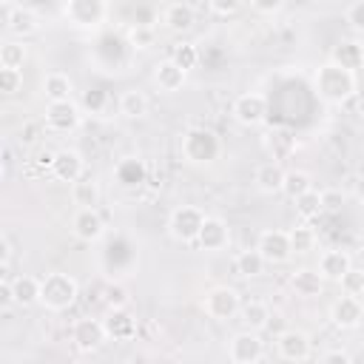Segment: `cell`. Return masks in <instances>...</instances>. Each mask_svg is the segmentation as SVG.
<instances>
[{
	"mask_svg": "<svg viewBox=\"0 0 364 364\" xmlns=\"http://www.w3.org/2000/svg\"><path fill=\"white\" fill-rule=\"evenodd\" d=\"M313 91L327 105H344L358 91V74H350L327 60L313 71Z\"/></svg>",
	"mask_w": 364,
	"mask_h": 364,
	"instance_id": "cell-1",
	"label": "cell"
},
{
	"mask_svg": "<svg viewBox=\"0 0 364 364\" xmlns=\"http://www.w3.org/2000/svg\"><path fill=\"white\" fill-rule=\"evenodd\" d=\"M80 296V284L71 273L63 270H51L46 276H40V304L48 313H65L74 307Z\"/></svg>",
	"mask_w": 364,
	"mask_h": 364,
	"instance_id": "cell-2",
	"label": "cell"
},
{
	"mask_svg": "<svg viewBox=\"0 0 364 364\" xmlns=\"http://www.w3.org/2000/svg\"><path fill=\"white\" fill-rule=\"evenodd\" d=\"M182 159L191 165H210L222 154V139L210 128H188L179 142Z\"/></svg>",
	"mask_w": 364,
	"mask_h": 364,
	"instance_id": "cell-3",
	"label": "cell"
},
{
	"mask_svg": "<svg viewBox=\"0 0 364 364\" xmlns=\"http://www.w3.org/2000/svg\"><path fill=\"white\" fill-rule=\"evenodd\" d=\"M205 219H208V213L202 208H196V205H176L171 210V216H168V233L179 245H196Z\"/></svg>",
	"mask_w": 364,
	"mask_h": 364,
	"instance_id": "cell-4",
	"label": "cell"
},
{
	"mask_svg": "<svg viewBox=\"0 0 364 364\" xmlns=\"http://www.w3.org/2000/svg\"><path fill=\"white\" fill-rule=\"evenodd\" d=\"M108 11H111V6L105 0H68L60 9V14H63V20L68 26L88 28V31L91 28H100L108 20Z\"/></svg>",
	"mask_w": 364,
	"mask_h": 364,
	"instance_id": "cell-5",
	"label": "cell"
},
{
	"mask_svg": "<svg viewBox=\"0 0 364 364\" xmlns=\"http://www.w3.org/2000/svg\"><path fill=\"white\" fill-rule=\"evenodd\" d=\"M202 310H205V316L213 318V321H230V318H236L239 310H242V296H239L236 287L216 284V287H210V290L205 293Z\"/></svg>",
	"mask_w": 364,
	"mask_h": 364,
	"instance_id": "cell-6",
	"label": "cell"
},
{
	"mask_svg": "<svg viewBox=\"0 0 364 364\" xmlns=\"http://www.w3.org/2000/svg\"><path fill=\"white\" fill-rule=\"evenodd\" d=\"M230 114H233V119H236L239 125L256 128V125H262V122L267 119L270 102H267V97H264L262 91H245V94H239V97L233 100Z\"/></svg>",
	"mask_w": 364,
	"mask_h": 364,
	"instance_id": "cell-7",
	"label": "cell"
},
{
	"mask_svg": "<svg viewBox=\"0 0 364 364\" xmlns=\"http://www.w3.org/2000/svg\"><path fill=\"white\" fill-rule=\"evenodd\" d=\"M228 358L233 364H259L264 358V341L253 330H239L228 341Z\"/></svg>",
	"mask_w": 364,
	"mask_h": 364,
	"instance_id": "cell-8",
	"label": "cell"
},
{
	"mask_svg": "<svg viewBox=\"0 0 364 364\" xmlns=\"http://www.w3.org/2000/svg\"><path fill=\"white\" fill-rule=\"evenodd\" d=\"M256 250L264 256L267 264H287L293 259V247H290V230H279V228H267L259 233Z\"/></svg>",
	"mask_w": 364,
	"mask_h": 364,
	"instance_id": "cell-9",
	"label": "cell"
},
{
	"mask_svg": "<svg viewBox=\"0 0 364 364\" xmlns=\"http://www.w3.org/2000/svg\"><path fill=\"white\" fill-rule=\"evenodd\" d=\"M276 353H279V358H284L287 364H301V361L310 358L313 341H310V336H307L304 330L287 327V330H282V333L276 336Z\"/></svg>",
	"mask_w": 364,
	"mask_h": 364,
	"instance_id": "cell-10",
	"label": "cell"
},
{
	"mask_svg": "<svg viewBox=\"0 0 364 364\" xmlns=\"http://www.w3.org/2000/svg\"><path fill=\"white\" fill-rule=\"evenodd\" d=\"M71 341L80 353H97L105 341H108V333H105V324L102 318H91V316H82L71 324Z\"/></svg>",
	"mask_w": 364,
	"mask_h": 364,
	"instance_id": "cell-11",
	"label": "cell"
},
{
	"mask_svg": "<svg viewBox=\"0 0 364 364\" xmlns=\"http://www.w3.org/2000/svg\"><path fill=\"white\" fill-rule=\"evenodd\" d=\"M82 108L71 100V102H48L46 105V128L54 134H71L82 125Z\"/></svg>",
	"mask_w": 364,
	"mask_h": 364,
	"instance_id": "cell-12",
	"label": "cell"
},
{
	"mask_svg": "<svg viewBox=\"0 0 364 364\" xmlns=\"http://www.w3.org/2000/svg\"><path fill=\"white\" fill-rule=\"evenodd\" d=\"M71 233L85 242V245H94L105 236V219L97 208H77L74 216H71Z\"/></svg>",
	"mask_w": 364,
	"mask_h": 364,
	"instance_id": "cell-13",
	"label": "cell"
},
{
	"mask_svg": "<svg viewBox=\"0 0 364 364\" xmlns=\"http://www.w3.org/2000/svg\"><path fill=\"white\" fill-rule=\"evenodd\" d=\"M330 321L338 330H355L364 321V301L355 296H336L330 304Z\"/></svg>",
	"mask_w": 364,
	"mask_h": 364,
	"instance_id": "cell-14",
	"label": "cell"
},
{
	"mask_svg": "<svg viewBox=\"0 0 364 364\" xmlns=\"http://www.w3.org/2000/svg\"><path fill=\"white\" fill-rule=\"evenodd\" d=\"M51 176L57 182H80L85 176V159L77 148H60L54 151V165H51Z\"/></svg>",
	"mask_w": 364,
	"mask_h": 364,
	"instance_id": "cell-15",
	"label": "cell"
},
{
	"mask_svg": "<svg viewBox=\"0 0 364 364\" xmlns=\"http://www.w3.org/2000/svg\"><path fill=\"white\" fill-rule=\"evenodd\" d=\"M333 65L350 71V74H358L364 68V43L361 40H353V37H344L333 46L330 57H327Z\"/></svg>",
	"mask_w": 364,
	"mask_h": 364,
	"instance_id": "cell-16",
	"label": "cell"
},
{
	"mask_svg": "<svg viewBox=\"0 0 364 364\" xmlns=\"http://www.w3.org/2000/svg\"><path fill=\"white\" fill-rule=\"evenodd\" d=\"M230 245V228L222 216H208L202 230H199V239H196V247L199 250H208V253H219Z\"/></svg>",
	"mask_w": 364,
	"mask_h": 364,
	"instance_id": "cell-17",
	"label": "cell"
},
{
	"mask_svg": "<svg viewBox=\"0 0 364 364\" xmlns=\"http://www.w3.org/2000/svg\"><path fill=\"white\" fill-rule=\"evenodd\" d=\"M114 182L125 191H136L148 182V165L145 159L139 156H122L117 165H114Z\"/></svg>",
	"mask_w": 364,
	"mask_h": 364,
	"instance_id": "cell-18",
	"label": "cell"
},
{
	"mask_svg": "<svg viewBox=\"0 0 364 364\" xmlns=\"http://www.w3.org/2000/svg\"><path fill=\"white\" fill-rule=\"evenodd\" d=\"M185 80H188V71H182L171 57H165V60H159V63L154 65V85H156L162 94H176V91H182Z\"/></svg>",
	"mask_w": 364,
	"mask_h": 364,
	"instance_id": "cell-19",
	"label": "cell"
},
{
	"mask_svg": "<svg viewBox=\"0 0 364 364\" xmlns=\"http://www.w3.org/2000/svg\"><path fill=\"white\" fill-rule=\"evenodd\" d=\"M102 324H105V333L111 341H131V338H136V330H139L131 310H108Z\"/></svg>",
	"mask_w": 364,
	"mask_h": 364,
	"instance_id": "cell-20",
	"label": "cell"
},
{
	"mask_svg": "<svg viewBox=\"0 0 364 364\" xmlns=\"http://www.w3.org/2000/svg\"><path fill=\"white\" fill-rule=\"evenodd\" d=\"M353 267V259H350V253L347 250H341V247H330V250H324L321 253V259H318V273H321V279L324 282H341L344 279V273Z\"/></svg>",
	"mask_w": 364,
	"mask_h": 364,
	"instance_id": "cell-21",
	"label": "cell"
},
{
	"mask_svg": "<svg viewBox=\"0 0 364 364\" xmlns=\"http://www.w3.org/2000/svg\"><path fill=\"white\" fill-rule=\"evenodd\" d=\"M134 262H136V247L125 236H117L108 242V247H105V267L108 270L122 273V270L134 267Z\"/></svg>",
	"mask_w": 364,
	"mask_h": 364,
	"instance_id": "cell-22",
	"label": "cell"
},
{
	"mask_svg": "<svg viewBox=\"0 0 364 364\" xmlns=\"http://www.w3.org/2000/svg\"><path fill=\"white\" fill-rule=\"evenodd\" d=\"M162 23L173 34L191 31L193 23H196V6H191V3H168L162 9Z\"/></svg>",
	"mask_w": 364,
	"mask_h": 364,
	"instance_id": "cell-23",
	"label": "cell"
},
{
	"mask_svg": "<svg viewBox=\"0 0 364 364\" xmlns=\"http://www.w3.org/2000/svg\"><path fill=\"white\" fill-rule=\"evenodd\" d=\"M9 34L14 37V40H26V37H31V34H37L40 31V14H37V9H31V6H14V14H11V20H9Z\"/></svg>",
	"mask_w": 364,
	"mask_h": 364,
	"instance_id": "cell-24",
	"label": "cell"
},
{
	"mask_svg": "<svg viewBox=\"0 0 364 364\" xmlns=\"http://www.w3.org/2000/svg\"><path fill=\"white\" fill-rule=\"evenodd\" d=\"M43 94L48 102H71L74 100V80L65 71H48L43 77Z\"/></svg>",
	"mask_w": 364,
	"mask_h": 364,
	"instance_id": "cell-25",
	"label": "cell"
},
{
	"mask_svg": "<svg viewBox=\"0 0 364 364\" xmlns=\"http://www.w3.org/2000/svg\"><path fill=\"white\" fill-rule=\"evenodd\" d=\"M284 168L279 165V162H262L256 171H253V182H256V188L262 191V193H267V196H276V193H282V185H284Z\"/></svg>",
	"mask_w": 364,
	"mask_h": 364,
	"instance_id": "cell-26",
	"label": "cell"
},
{
	"mask_svg": "<svg viewBox=\"0 0 364 364\" xmlns=\"http://www.w3.org/2000/svg\"><path fill=\"white\" fill-rule=\"evenodd\" d=\"M290 287H293V293L301 296V299H316V296H321V290H324V279H321V273L313 270V267H299V270L290 273Z\"/></svg>",
	"mask_w": 364,
	"mask_h": 364,
	"instance_id": "cell-27",
	"label": "cell"
},
{
	"mask_svg": "<svg viewBox=\"0 0 364 364\" xmlns=\"http://www.w3.org/2000/svg\"><path fill=\"white\" fill-rule=\"evenodd\" d=\"M239 318L245 324V330H253V333H262L264 327H270V307L262 301V299H250V301H242V310H239Z\"/></svg>",
	"mask_w": 364,
	"mask_h": 364,
	"instance_id": "cell-28",
	"label": "cell"
},
{
	"mask_svg": "<svg viewBox=\"0 0 364 364\" xmlns=\"http://www.w3.org/2000/svg\"><path fill=\"white\" fill-rule=\"evenodd\" d=\"M11 293H14L17 307H34V304H40V279L20 273L11 279Z\"/></svg>",
	"mask_w": 364,
	"mask_h": 364,
	"instance_id": "cell-29",
	"label": "cell"
},
{
	"mask_svg": "<svg viewBox=\"0 0 364 364\" xmlns=\"http://www.w3.org/2000/svg\"><path fill=\"white\" fill-rule=\"evenodd\" d=\"M264 267H267V262L256 247L253 250H239L236 259H233V270L242 279H259L264 273Z\"/></svg>",
	"mask_w": 364,
	"mask_h": 364,
	"instance_id": "cell-30",
	"label": "cell"
},
{
	"mask_svg": "<svg viewBox=\"0 0 364 364\" xmlns=\"http://www.w3.org/2000/svg\"><path fill=\"white\" fill-rule=\"evenodd\" d=\"M117 108H119L122 117L139 119V117L148 114V97H145V91H139V88H125V91L119 94V100H117Z\"/></svg>",
	"mask_w": 364,
	"mask_h": 364,
	"instance_id": "cell-31",
	"label": "cell"
},
{
	"mask_svg": "<svg viewBox=\"0 0 364 364\" xmlns=\"http://www.w3.org/2000/svg\"><path fill=\"white\" fill-rule=\"evenodd\" d=\"M264 148H267V154H270V162H279V165H282V159H287V156L293 154L296 139H293L287 131L276 128V131H270V134L264 136Z\"/></svg>",
	"mask_w": 364,
	"mask_h": 364,
	"instance_id": "cell-32",
	"label": "cell"
},
{
	"mask_svg": "<svg viewBox=\"0 0 364 364\" xmlns=\"http://www.w3.org/2000/svg\"><path fill=\"white\" fill-rule=\"evenodd\" d=\"M26 57H28V48H26L23 40L9 37V40L0 43V68H17V71H23Z\"/></svg>",
	"mask_w": 364,
	"mask_h": 364,
	"instance_id": "cell-33",
	"label": "cell"
},
{
	"mask_svg": "<svg viewBox=\"0 0 364 364\" xmlns=\"http://www.w3.org/2000/svg\"><path fill=\"white\" fill-rule=\"evenodd\" d=\"M71 199L77 208H97L100 205V185L91 176H82L71 185Z\"/></svg>",
	"mask_w": 364,
	"mask_h": 364,
	"instance_id": "cell-34",
	"label": "cell"
},
{
	"mask_svg": "<svg viewBox=\"0 0 364 364\" xmlns=\"http://www.w3.org/2000/svg\"><path fill=\"white\" fill-rule=\"evenodd\" d=\"M316 242H318V236H316V230H313L307 222L290 228V247H293V256H307V253H313V250H316Z\"/></svg>",
	"mask_w": 364,
	"mask_h": 364,
	"instance_id": "cell-35",
	"label": "cell"
},
{
	"mask_svg": "<svg viewBox=\"0 0 364 364\" xmlns=\"http://www.w3.org/2000/svg\"><path fill=\"white\" fill-rule=\"evenodd\" d=\"M307 191H313V179H310V173L307 171H287L284 173V185H282V193L287 196V199H299V196H304Z\"/></svg>",
	"mask_w": 364,
	"mask_h": 364,
	"instance_id": "cell-36",
	"label": "cell"
},
{
	"mask_svg": "<svg viewBox=\"0 0 364 364\" xmlns=\"http://www.w3.org/2000/svg\"><path fill=\"white\" fill-rule=\"evenodd\" d=\"M296 213H299V219L301 222H313V219H318L321 213H324V202H321V191H307L304 196H299L296 199Z\"/></svg>",
	"mask_w": 364,
	"mask_h": 364,
	"instance_id": "cell-37",
	"label": "cell"
},
{
	"mask_svg": "<svg viewBox=\"0 0 364 364\" xmlns=\"http://www.w3.org/2000/svg\"><path fill=\"white\" fill-rule=\"evenodd\" d=\"M154 40H156V31H154L151 23H134V26L128 28V34H125L128 48H134V51H145V48H151Z\"/></svg>",
	"mask_w": 364,
	"mask_h": 364,
	"instance_id": "cell-38",
	"label": "cell"
},
{
	"mask_svg": "<svg viewBox=\"0 0 364 364\" xmlns=\"http://www.w3.org/2000/svg\"><path fill=\"white\" fill-rule=\"evenodd\" d=\"M102 301H105L108 310H128V304H131V293H128L125 284H119V282H108V284L102 287Z\"/></svg>",
	"mask_w": 364,
	"mask_h": 364,
	"instance_id": "cell-39",
	"label": "cell"
},
{
	"mask_svg": "<svg viewBox=\"0 0 364 364\" xmlns=\"http://www.w3.org/2000/svg\"><path fill=\"white\" fill-rule=\"evenodd\" d=\"M171 60L182 68V71H191L199 65V48L193 43H176L173 51H171Z\"/></svg>",
	"mask_w": 364,
	"mask_h": 364,
	"instance_id": "cell-40",
	"label": "cell"
},
{
	"mask_svg": "<svg viewBox=\"0 0 364 364\" xmlns=\"http://www.w3.org/2000/svg\"><path fill=\"white\" fill-rule=\"evenodd\" d=\"M105 102H108L105 88H88V91H82L80 108H82L85 114H102V111H105Z\"/></svg>",
	"mask_w": 364,
	"mask_h": 364,
	"instance_id": "cell-41",
	"label": "cell"
},
{
	"mask_svg": "<svg viewBox=\"0 0 364 364\" xmlns=\"http://www.w3.org/2000/svg\"><path fill=\"white\" fill-rule=\"evenodd\" d=\"M338 284H341V293H344V296L361 299V296H364V270H361V267H350Z\"/></svg>",
	"mask_w": 364,
	"mask_h": 364,
	"instance_id": "cell-42",
	"label": "cell"
},
{
	"mask_svg": "<svg viewBox=\"0 0 364 364\" xmlns=\"http://www.w3.org/2000/svg\"><path fill=\"white\" fill-rule=\"evenodd\" d=\"M23 88V71L17 68H0V91L6 97H14Z\"/></svg>",
	"mask_w": 364,
	"mask_h": 364,
	"instance_id": "cell-43",
	"label": "cell"
},
{
	"mask_svg": "<svg viewBox=\"0 0 364 364\" xmlns=\"http://www.w3.org/2000/svg\"><path fill=\"white\" fill-rule=\"evenodd\" d=\"M344 20H347V26H350L353 31L364 34V0L350 3V6L344 9Z\"/></svg>",
	"mask_w": 364,
	"mask_h": 364,
	"instance_id": "cell-44",
	"label": "cell"
},
{
	"mask_svg": "<svg viewBox=\"0 0 364 364\" xmlns=\"http://www.w3.org/2000/svg\"><path fill=\"white\" fill-rule=\"evenodd\" d=\"M208 11L216 14V17H233L242 11V3L239 0H210L208 3Z\"/></svg>",
	"mask_w": 364,
	"mask_h": 364,
	"instance_id": "cell-45",
	"label": "cell"
},
{
	"mask_svg": "<svg viewBox=\"0 0 364 364\" xmlns=\"http://www.w3.org/2000/svg\"><path fill=\"white\" fill-rule=\"evenodd\" d=\"M284 9L282 0H250V11L256 14H279Z\"/></svg>",
	"mask_w": 364,
	"mask_h": 364,
	"instance_id": "cell-46",
	"label": "cell"
},
{
	"mask_svg": "<svg viewBox=\"0 0 364 364\" xmlns=\"http://www.w3.org/2000/svg\"><path fill=\"white\" fill-rule=\"evenodd\" d=\"M321 202H324V213H338L344 205V196L338 191H321Z\"/></svg>",
	"mask_w": 364,
	"mask_h": 364,
	"instance_id": "cell-47",
	"label": "cell"
},
{
	"mask_svg": "<svg viewBox=\"0 0 364 364\" xmlns=\"http://www.w3.org/2000/svg\"><path fill=\"white\" fill-rule=\"evenodd\" d=\"M318 364H353V355H350L347 350H338V347H336V350H327Z\"/></svg>",
	"mask_w": 364,
	"mask_h": 364,
	"instance_id": "cell-48",
	"label": "cell"
},
{
	"mask_svg": "<svg viewBox=\"0 0 364 364\" xmlns=\"http://www.w3.org/2000/svg\"><path fill=\"white\" fill-rule=\"evenodd\" d=\"M0 301H3V307H11V304H14V293H11V279H0Z\"/></svg>",
	"mask_w": 364,
	"mask_h": 364,
	"instance_id": "cell-49",
	"label": "cell"
},
{
	"mask_svg": "<svg viewBox=\"0 0 364 364\" xmlns=\"http://www.w3.org/2000/svg\"><path fill=\"white\" fill-rule=\"evenodd\" d=\"M37 131H40V125L28 122V125L20 131V142H23V145H34V142H37Z\"/></svg>",
	"mask_w": 364,
	"mask_h": 364,
	"instance_id": "cell-50",
	"label": "cell"
},
{
	"mask_svg": "<svg viewBox=\"0 0 364 364\" xmlns=\"http://www.w3.org/2000/svg\"><path fill=\"white\" fill-rule=\"evenodd\" d=\"M11 262V242L9 236H0V267H9Z\"/></svg>",
	"mask_w": 364,
	"mask_h": 364,
	"instance_id": "cell-51",
	"label": "cell"
},
{
	"mask_svg": "<svg viewBox=\"0 0 364 364\" xmlns=\"http://www.w3.org/2000/svg\"><path fill=\"white\" fill-rule=\"evenodd\" d=\"M9 171H11V151H9V145H3V171H0V179H9Z\"/></svg>",
	"mask_w": 364,
	"mask_h": 364,
	"instance_id": "cell-52",
	"label": "cell"
},
{
	"mask_svg": "<svg viewBox=\"0 0 364 364\" xmlns=\"http://www.w3.org/2000/svg\"><path fill=\"white\" fill-rule=\"evenodd\" d=\"M353 193H355V199H358V202H364V173L355 179V188H353Z\"/></svg>",
	"mask_w": 364,
	"mask_h": 364,
	"instance_id": "cell-53",
	"label": "cell"
},
{
	"mask_svg": "<svg viewBox=\"0 0 364 364\" xmlns=\"http://www.w3.org/2000/svg\"><path fill=\"white\" fill-rule=\"evenodd\" d=\"M361 128H364V114H361Z\"/></svg>",
	"mask_w": 364,
	"mask_h": 364,
	"instance_id": "cell-54",
	"label": "cell"
},
{
	"mask_svg": "<svg viewBox=\"0 0 364 364\" xmlns=\"http://www.w3.org/2000/svg\"><path fill=\"white\" fill-rule=\"evenodd\" d=\"M205 364H216V361H205Z\"/></svg>",
	"mask_w": 364,
	"mask_h": 364,
	"instance_id": "cell-55",
	"label": "cell"
}]
</instances>
